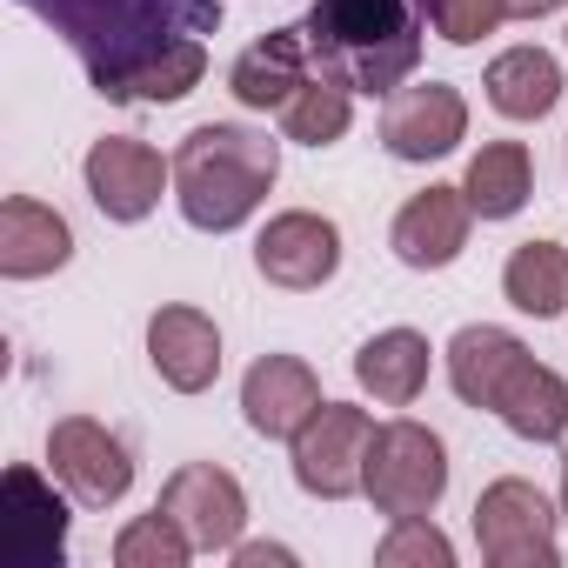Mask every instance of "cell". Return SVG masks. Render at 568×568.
I'll use <instances>...</instances> for the list:
<instances>
[{"instance_id": "obj_10", "label": "cell", "mask_w": 568, "mask_h": 568, "mask_svg": "<svg viewBox=\"0 0 568 568\" xmlns=\"http://www.w3.org/2000/svg\"><path fill=\"white\" fill-rule=\"evenodd\" d=\"M468 141V101L448 81H408L382 101V148L395 161H442Z\"/></svg>"}, {"instance_id": "obj_6", "label": "cell", "mask_w": 568, "mask_h": 568, "mask_svg": "<svg viewBox=\"0 0 568 568\" xmlns=\"http://www.w3.org/2000/svg\"><path fill=\"white\" fill-rule=\"evenodd\" d=\"M368 442H375V415L355 402H322L308 415V428L288 442L295 448V481L315 501H348L362 495V468H368Z\"/></svg>"}, {"instance_id": "obj_29", "label": "cell", "mask_w": 568, "mask_h": 568, "mask_svg": "<svg viewBox=\"0 0 568 568\" xmlns=\"http://www.w3.org/2000/svg\"><path fill=\"white\" fill-rule=\"evenodd\" d=\"M234 561L241 568H267V561H295L288 548H267V541H234Z\"/></svg>"}, {"instance_id": "obj_14", "label": "cell", "mask_w": 568, "mask_h": 568, "mask_svg": "<svg viewBox=\"0 0 568 568\" xmlns=\"http://www.w3.org/2000/svg\"><path fill=\"white\" fill-rule=\"evenodd\" d=\"M308 81H315V54H308V34H302V28L261 34V41L241 48L234 68H227V94H234L247 114H281Z\"/></svg>"}, {"instance_id": "obj_25", "label": "cell", "mask_w": 568, "mask_h": 568, "mask_svg": "<svg viewBox=\"0 0 568 568\" xmlns=\"http://www.w3.org/2000/svg\"><path fill=\"white\" fill-rule=\"evenodd\" d=\"M201 548L181 535V521L168 515V508H154V515H134L121 535H114V561L121 568H187Z\"/></svg>"}, {"instance_id": "obj_26", "label": "cell", "mask_w": 568, "mask_h": 568, "mask_svg": "<svg viewBox=\"0 0 568 568\" xmlns=\"http://www.w3.org/2000/svg\"><path fill=\"white\" fill-rule=\"evenodd\" d=\"M201 74H207V48H201V41H174L168 54H154V61L134 74L128 101H154V108H168V101L194 94V88H201Z\"/></svg>"}, {"instance_id": "obj_13", "label": "cell", "mask_w": 568, "mask_h": 568, "mask_svg": "<svg viewBox=\"0 0 568 568\" xmlns=\"http://www.w3.org/2000/svg\"><path fill=\"white\" fill-rule=\"evenodd\" d=\"M315 408H322V382L302 355H261L241 375V422L267 442H295Z\"/></svg>"}, {"instance_id": "obj_12", "label": "cell", "mask_w": 568, "mask_h": 568, "mask_svg": "<svg viewBox=\"0 0 568 568\" xmlns=\"http://www.w3.org/2000/svg\"><path fill=\"white\" fill-rule=\"evenodd\" d=\"M468 227H475L468 194H462V187H448V181H435V187H422V194H408V201H402V214H395V227H388V247H395V261H402V267L435 274V267L462 261Z\"/></svg>"}, {"instance_id": "obj_20", "label": "cell", "mask_w": 568, "mask_h": 568, "mask_svg": "<svg viewBox=\"0 0 568 568\" xmlns=\"http://www.w3.org/2000/svg\"><path fill=\"white\" fill-rule=\"evenodd\" d=\"M481 88H488V108L501 121H541L561 101V61L548 48H508L488 61Z\"/></svg>"}, {"instance_id": "obj_11", "label": "cell", "mask_w": 568, "mask_h": 568, "mask_svg": "<svg viewBox=\"0 0 568 568\" xmlns=\"http://www.w3.org/2000/svg\"><path fill=\"white\" fill-rule=\"evenodd\" d=\"M81 174H88L94 207H101L108 221L134 227V221H148V214L161 207V187L174 181V161H161V154H154L148 141H134V134H101V141L88 148Z\"/></svg>"}, {"instance_id": "obj_22", "label": "cell", "mask_w": 568, "mask_h": 568, "mask_svg": "<svg viewBox=\"0 0 568 568\" xmlns=\"http://www.w3.org/2000/svg\"><path fill=\"white\" fill-rule=\"evenodd\" d=\"M462 194L475 207V221H515L535 194V161L521 141H481L468 154V174H462Z\"/></svg>"}, {"instance_id": "obj_30", "label": "cell", "mask_w": 568, "mask_h": 568, "mask_svg": "<svg viewBox=\"0 0 568 568\" xmlns=\"http://www.w3.org/2000/svg\"><path fill=\"white\" fill-rule=\"evenodd\" d=\"M561 8H568V0H508V21H548Z\"/></svg>"}, {"instance_id": "obj_24", "label": "cell", "mask_w": 568, "mask_h": 568, "mask_svg": "<svg viewBox=\"0 0 568 568\" xmlns=\"http://www.w3.org/2000/svg\"><path fill=\"white\" fill-rule=\"evenodd\" d=\"M348 128H355V88H342L328 74H315L288 108H281V134L302 141V148H335Z\"/></svg>"}, {"instance_id": "obj_9", "label": "cell", "mask_w": 568, "mask_h": 568, "mask_svg": "<svg viewBox=\"0 0 568 568\" xmlns=\"http://www.w3.org/2000/svg\"><path fill=\"white\" fill-rule=\"evenodd\" d=\"M154 508H168L201 555H234L241 521H247V495H241V481L221 462H181L161 481V501Z\"/></svg>"}, {"instance_id": "obj_21", "label": "cell", "mask_w": 568, "mask_h": 568, "mask_svg": "<svg viewBox=\"0 0 568 568\" xmlns=\"http://www.w3.org/2000/svg\"><path fill=\"white\" fill-rule=\"evenodd\" d=\"M355 382L382 402V408H415L428 388V335L415 328H382L362 342L355 355Z\"/></svg>"}, {"instance_id": "obj_5", "label": "cell", "mask_w": 568, "mask_h": 568, "mask_svg": "<svg viewBox=\"0 0 568 568\" xmlns=\"http://www.w3.org/2000/svg\"><path fill=\"white\" fill-rule=\"evenodd\" d=\"M555 528H561V508L521 475H501L475 495V548L495 568H555L561 555Z\"/></svg>"}, {"instance_id": "obj_31", "label": "cell", "mask_w": 568, "mask_h": 568, "mask_svg": "<svg viewBox=\"0 0 568 568\" xmlns=\"http://www.w3.org/2000/svg\"><path fill=\"white\" fill-rule=\"evenodd\" d=\"M561 521H568V462H561Z\"/></svg>"}, {"instance_id": "obj_27", "label": "cell", "mask_w": 568, "mask_h": 568, "mask_svg": "<svg viewBox=\"0 0 568 568\" xmlns=\"http://www.w3.org/2000/svg\"><path fill=\"white\" fill-rule=\"evenodd\" d=\"M415 8L448 48H475L508 21V0H415Z\"/></svg>"}, {"instance_id": "obj_17", "label": "cell", "mask_w": 568, "mask_h": 568, "mask_svg": "<svg viewBox=\"0 0 568 568\" xmlns=\"http://www.w3.org/2000/svg\"><path fill=\"white\" fill-rule=\"evenodd\" d=\"M74 261V227L61 207L34 201V194H8L0 201V274L8 281H41L54 267Z\"/></svg>"}, {"instance_id": "obj_19", "label": "cell", "mask_w": 568, "mask_h": 568, "mask_svg": "<svg viewBox=\"0 0 568 568\" xmlns=\"http://www.w3.org/2000/svg\"><path fill=\"white\" fill-rule=\"evenodd\" d=\"M521 355H528L521 335H508V328H495V322H475V328H462V335L448 342V388H455L468 408H488V415H495V395H501V382L515 375Z\"/></svg>"}, {"instance_id": "obj_3", "label": "cell", "mask_w": 568, "mask_h": 568, "mask_svg": "<svg viewBox=\"0 0 568 568\" xmlns=\"http://www.w3.org/2000/svg\"><path fill=\"white\" fill-rule=\"evenodd\" d=\"M274 174H281V141H267L261 128H241V121H207L174 148L181 221L201 234H234L241 221H254Z\"/></svg>"}, {"instance_id": "obj_28", "label": "cell", "mask_w": 568, "mask_h": 568, "mask_svg": "<svg viewBox=\"0 0 568 568\" xmlns=\"http://www.w3.org/2000/svg\"><path fill=\"white\" fill-rule=\"evenodd\" d=\"M375 561H382V568H448V561H455V541H448L428 515H408V521H388Z\"/></svg>"}, {"instance_id": "obj_7", "label": "cell", "mask_w": 568, "mask_h": 568, "mask_svg": "<svg viewBox=\"0 0 568 568\" xmlns=\"http://www.w3.org/2000/svg\"><path fill=\"white\" fill-rule=\"evenodd\" d=\"M48 468H54V481H61L81 508H114V501L134 488V455H128V442H121L108 422H94V415H61V422L48 428Z\"/></svg>"}, {"instance_id": "obj_23", "label": "cell", "mask_w": 568, "mask_h": 568, "mask_svg": "<svg viewBox=\"0 0 568 568\" xmlns=\"http://www.w3.org/2000/svg\"><path fill=\"white\" fill-rule=\"evenodd\" d=\"M501 295H508V308L555 322L568 308V247L561 241H521L501 267Z\"/></svg>"}, {"instance_id": "obj_18", "label": "cell", "mask_w": 568, "mask_h": 568, "mask_svg": "<svg viewBox=\"0 0 568 568\" xmlns=\"http://www.w3.org/2000/svg\"><path fill=\"white\" fill-rule=\"evenodd\" d=\"M495 415H501V428H508L515 442L555 448V442L568 435V382H561L548 362L521 355V362H515V375H508V382H501V395H495Z\"/></svg>"}, {"instance_id": "obj_16", "label": "cell", "mask_w": 568, "mask_h": 568, "mask_svg": "<svg viewBox=\"0 0 568 568\" xmlns=\"http://www.w3.org/2000/svg\"><path fill=\"white\" fill-rule=\"evenodd\" d=\"M0 548H8L14 568H61V555H68V501H61L34 468H14V475H8Z\"/></svg>"}, {"instance_id": "obj_2", "label": "cell", "mask_w": 568, "mask_h": 568, "mask_svg": "<svg viewBox=\"0 0 568 568\" xmlns=\"http://www.w3.org/2000/svg\"><path fill=\"white\" fill-rule=\"evenodd\" d=\"M422 8L415 0H315L302 34L315 54V74L355 88V94H395L422 68Z\"/></svg>"}, {"instance_id": "obj_4", "label": "cell", "mask_w": 568, "mask_h": 568, "mask_svg": "<svg viewBox=\"0 0 568 568\" xmlns=\"http://www.w3.org/2000/svg\"><path fill=\"white\" fill-rule=\"evenodd\" d=\"M362 495L375 501V515L408 521V515H435L448 495V442L428 422H382L368 442V468H362Z\"/></svg>"}, {"instance_id": "obj_1", "label": "cell", "mask_w": 568, "mask_h": 568, "mask_svg": "<svg viewBox=\"0 0 568 568\" xmlns=\"http://www.w3.org/2000/svg\"><path fill=\"white\" fill-rule=\"evenodd\" d=\"M21 8L74 48L94 94L108 101H128L134 74L174 41H201L221 28V0H21Z\"/></svg>"}, {"instance_id": "obj_8", "label": "cell", "mask_w": 568, "mask_h": 568, "mask_svg": "<svg viewBox=\"0 0 568 568\" xmlns=\"http://www.w3.org/2000/svg\"><path fill=\"white\" fill-rule=\"evenodd\" d=\"M254 267L267 288H288V295H315L335 281L342 267V227L328 214H308V207H288L274 214L254 241Z\"/></svg>"}, {"instance_id": "obj_15", "label": "cell", "mask_w": 568, "mask_h": 568, "mask_svg": "<svg viewBox=\"0 0 568 568\" xmlns=\"http://www.w3.org/2000/svg\"><path fill=\"white\" fill-rule=\"evenodd\" d=\"M148 362H154V375H161L174 395H201V388H214V375H221V328H214L201 308L168 302V308L148 315Z\"/></svg>"}]
</instances>
